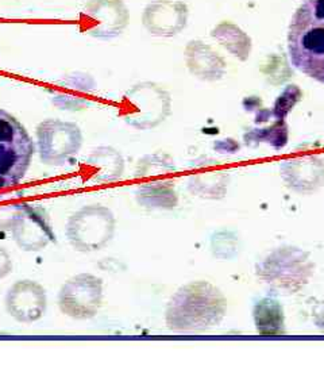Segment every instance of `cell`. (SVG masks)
<instances>
[{
	"label": "cell",
	"mask_w": 324,
	"mask_h": 365,
	"mask_svg": "<svg viewBox=\"0 0 324 365\" xmlns=\"http://www.w3.org/2000/svg\"><path fill=\"white\" fill-rule=\"evenodd\" d=\"M288 48L292 64L324 84V0H305L293 15Z\"/></svg>",
	"instance_id": "1"
},
{
	"label": "cell",
	"mask_w": 324,
	"mask_h": 365,
	"mask_svg": "<svg viewBox=\"0 0 324 365\" xmlns=\"http://www.w3.org/2000/svg\"><path fill=\"white\" fill-rule=\"evenodd\" d=\"M36 146L22 123L0 108V190L25 178Z\"/></svg>",
	"instance_id": "2"
},
{
	"label": "cell",
	"mask_w": 324,
	"mask_h": 365,
	"mask_svg": "<svg viewBox=\"0 0 324 365\" xmlns=\"http://www.w3.org/2000/svg\"><path fill=\"white\" fill-rule=\"evenodd\" d=\"M115 218L102 205L84 206L73 212L66 223V237L72 248L91 253L103 249L113 238Z\"/></svg>",
	"instance_id": "3"
},
{
	"label": "cell",
	"mask_w": 324,
	"mask_h": 365,
	"mask_svg": "<svg viewBox=\"0 0 324 365\" xmlns=\"http://www.w3.org/2000/svg\"><path fill=\"white\" fill-rule=\"evenodd\" d=\"M39 160L61 168L72 163L83 146V133L76 123L63 119H45L36 130Z\"/></svg>",
	"instance_id": "4"
},
{
	"label": "cell",
	"mask_w": 324,
	"mask_h": 365,
	"mask_svg": "<svg viewBox=\"0 0 324 365\" xmlns=\"http://www.w3.org/2000/svg\"><path fill=\"white\" fill-rule=\"evenodd\" d=\"M103 300V282L92 274H80L65 282L58 292L61 313L78 321L96 317Z\"/></svg>",
	"instance_id": "5"
},
{
	"label": "cell",
	"mask_w": 324,
	"mask_h": 365,
	"mask_svg": "<svg viewBox=\"0 0 324 365\" xmlns=\"http://www.w3.org/2000/svg\"><path fill=\"white\" fill-rule=\"evenodd\" d=\"M9 230L16 245L25 252H41L56 242L48 212L36 205L15 203Z\"/></svg>",
	"instance_id": "6"
},
{
	"label": "cell",
	"mask_w": 324,
	"mask_h": 365,
	"mask_svg": "<svg viewBox=\"0 0 324 365\" xmlns=\"http://www.w3.org/2000/svg\"><path fill=\"white\" fill-rule=\"evenodd\" d=\"M129 18L123 0H88L80 13L78 25L93 38L113 39L123 33Z\"/></svg>",
	"instance_id": "7"
},
{
	"label": "cell",
	"mask_w": 324,
	"mask_h": 365,
	"mask_svg": "<svg viewBox=\"0 0 324 365\" xmlns=\"http://www.w3.org/2000/svg\"><path fill=\"white\" fill-rule=\"evenodd\" d=\"M169 111L168 96L152 84L137 86L122 102L120 115L137 128H150L164 120Z\"/></svg>",
	"instance_id": "8"
},
{
	"label": "cell",
	"mask_w": 324,
	"mask_h": 365,
	"mask_svg": "<svg viewBox=\"0 0 324 365\" xmlns=\"http://www.w3.org/2000/svg\"><path fill=\"white\" fill-rule=\"evenodd\" d=\"M48 307L46 291L37 282L19 280L6 295V310L15 321L31 324L41 319Z\"/></svg>",
	"instance_id": "9"
},
{
	"label": "cell",
	"mask_w": 324,
	"mask_h": 365,
	"mask_svg": "<svg viewBox=\"0 0 324 365\" xmlns=\"http://www.w3.org/2000/svg\"><path fill=\"white\" fill-rule=\"evenodd\" d=\"M188 22V7L179 0H156L146 6L142 15L145 29L158 37L182 33Z\"/></svg>",
	"instance_id": "10"
},
{
	"label": "cell",
	"mask_w": 324,
	"mask_h": 365,
	"mask_svg": "<svg viewBox=\"0 0 324 365\" xmlns=\"http://www.w3.org/2000/svg\"><path fill=\"white\" fill-rule=\"evenodd\" d=\"M96 81L88 73H69L49 88L53 105L65 111H81L92 105Z\"/></svg>",
	"instance_id": "11"
},
{
	"label": "cell",
	"mask_w": 324,
	"mask_h": 365,
	"mask_svg": "<svg viewBox=\"0 0 324 365\" xmlns=\"http://www.w3.org/2000/svg\"><path fill=\"white\" fill-rule=\"evenodd\" d=\"M122 158L111 148H98L87 157L84 176L92 182H110L120 176Z\"/></svg>",
	"instance_id": "12"
},
{
	"label": "cell",
	"mask_w": 324,
	"mask_h": 365,
	"mask_svg": "<svg viewBox=\"0 0 324 365\" xmlns=\"http://www.w3.org/2000/svg\"><path fill=\"white\" fill-rule=\"evenodd\" d=\"M13 271V260L9 252L3 247H0V279L6 277Z\"/></svg>",
	"instance_id": "13"
},
{
	"label": "cell",
	"mask_w": 324,
	"mask_h": 365,
	"mask_svg": "<svg viewBox=\"0 0 324 365\" xmlns=\"http://www.w3.org/2000/svg\"><path fill=\"white\" fill-rule=\"evenodd\" d=\"M14 207H15V205H9V206L0 207V230H9L10 229Z\"/></svg>",
	"instance_id": "14"
}]
</instances>
